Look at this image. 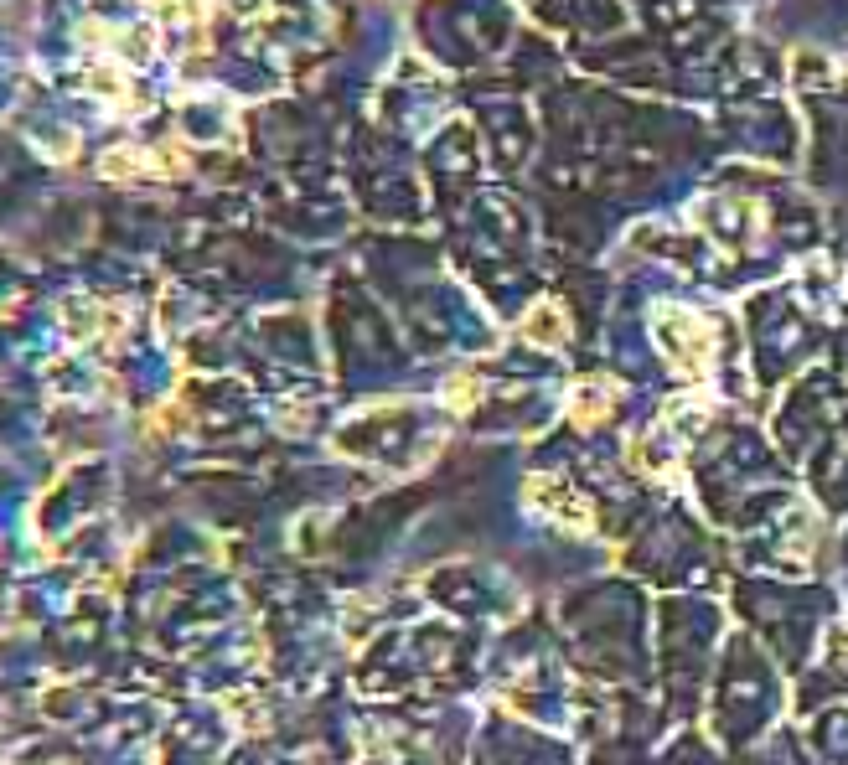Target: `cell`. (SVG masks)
<instances>
[{
  "label": "cell",
  "mask_w": 848,
  "mask_h": 765,
  "mask_svg": "<svg viewBox=\"0 0 848 765\" xmlns=\"http://www.w3.org/2000/svg\"><path fill=\"white\" fill-rule=\"evenodd\" d=\"M528 497L543 507V517H554V523H564V528H590V502L574 492L569 481L538 476V481H528Z\"/></svg>",
  "instance_id": "2"
},
{
  "label": "cell",
  "mask_w": 848,
  "mask_h": 765,
  "mask_svg": "<svg viewBox=\"0 0 848 765\" xmlns=\"http://www.w3.org/2000/svg\"><path fill=\"white\" fill-rule=\"evenodd\" d=\"M476 393H481V388H476V378H456V383L445 388V404H450V409H471V404H476Z\"/></svg>",
  "instance_id": "5"
},
{
  "label": "cell",
  "mask_w": 848,
  "mask_h": 765,
  "mask_svg": "<svg viewBox=\"0 0 848 765\" xmlns=\"http://www.w3.org/2000/svg\"><path fill=\"white\" fill-rule=\"evenodd\" d=\"M523 331L533 336V342H543V347H559V342H564V311H559L554 300H543L538 311L523 321Z\"/></svg>",
  "instance_id": "3"
},
{
  "label": "cell",
  "mask_w": 848,
  "mask_h": 765,
  "mask_svg": "<svg viewBox=\"0 0 848 765\" xmlns=\"http://www.w3.org/2000/svg\"><path fill=\"white\" fill-rule=\"evenodd\" d=\"M605 409H611V388H605V383H580V388H574V399H569V414L580 419V424L600 419Z\"/></svg>",
  "instance_id": "4"
},
{
  "label": "cell",
  "mask_w": 848,
  "mask_h": 765,
  "mask_svg": "<svg viewBox=\"0 0 848 765\" xmlns=\"http://www.w3.org/2000/svg\"><path fill=\"white\" fill-rule=\"evenodd\" d=\"M657 336H662V352H668V362L683 367V373H699V367L709 362V352H714L704 316H693V311H662V316H657Z\"/></svg>",
  "instance_id": "1"
}]
</instances>
